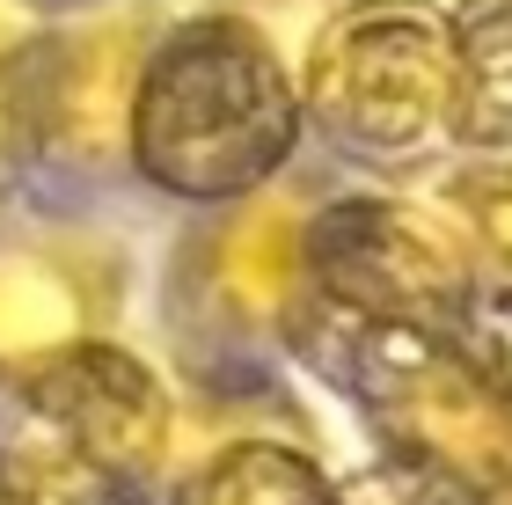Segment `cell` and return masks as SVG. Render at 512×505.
Listing matches in <instances>:
<instances>
[{
  "instance_id": "1",
  "label": "cell",
  "mask_w": 512,
  "mask_h": 505,
  "mask_svg": "<svg viewBox=\"0 0 512 505\" xmlns=\"http://www.w3.org/2000/svg\"><path fill=\"white\" fill-rule=\"evenodd\" d=\"M300 81L249 15H191L154 37L132 103V176L183 205H235L293 162Z\"/></svg>"
},
{
  "instance_id": "2",
  "label": "cell",
  "mask_w": 512,
  "mask_h": 505,
  "mask_svg": "<svg viewBox=\"0 0 512 505\" xmlns=\"http://www.w3.org/2000/svg\"><path fill=\"white\" fill-rule=\"evenodd\" d=\"M454 22L417 0H359L330 15L300 66V110L352 154H417L454 125Z\"/></svg>"
},
{
  "instance_id": "3",
  "label": "cell",
  "mask_w": 512,
  "mask_h": 505,
  "mask_svg": "<svg viewBox=\"0 0 512 505\" xmlns=\"http://www.w3.org/2000/svg\"><path fill=\"white\" fill-rule=\"evenodd\" d=\"M147 8H81L44 15L22 44V118H30V169L37 183H88L132 176V103L139 66L154 52Z\"/></svg>"
},
{
  "instance_id": "4",
  "label": "cell",
  "mask_w": 512,
  "mask_h": 505,
  "mask_svg": "<svg viewBox=\"0 0 512 505\" xmlns=\"http://www.w3.org/2000/svg\"><path fill=\"white\" fill-rule=\"evenodd\" d=\"M118 264L88 227L59 213L8 205L0 213V381H22L81 344L110 337Z\"/></svg>"
},
{
  "instance_id": "5",
  "label": "cell",
  "mask_w": 512,
  "mask_h": 505,
  "mask_svg": "<svg viewBox=\"0 0 512 505\" xmlns=\"http://www.w3.org/2000/svg\"><path fill=\"white\" fill-rule=\"evenodd\" d=\"M308 271L315 293L374 315H432L469 286L461 242L432 213L403 198H337L308 213Z\"/></svg>"
},
{
  "instance_id": "6",
  "label": "cell",
  "mask_w": 512,
  "mask_h": 505,
  "mask_svg": "<svg viewBox=\"0 0 512 505\" xmlns=\"http://www.w3.org/2000/svg\"><path fill=\"white\" fill-rule=\"evenodd\" d=\"M359 381L366 403H381L388 425L410 440V454L454 469L505 462V396H491L476 366L425 330V315H374L359 337Z\"/></svg>"
},
{
  "instance_id": "7",
  "label": "cell",
  "mask_w": 512,
  "mask_h": 505,
  "mask_svg": "<svg viewBox=\"0 0 512 505\" xmlns=\"http://www.w3.org/2000/svg\"><path fill=\"white\" fill-rule=\"evenodd\" d=\"M0 388H15L66 447H81L118 484L154 476L161 454H169V396H161L154 366L139 352H125L118 337H96L81 352L37 366L22 381H0Z\"/></svg>"
},
{
  "instance_id": "8",
  "label": "cell",
  "mask_w": 512,
  "mask_h": 505,
  "mask_svg": "<svg viewBox=\"0 0 512 505\" xmlns=\"http://www.w3.org/2000/svg\"><path fill=\"white\" fill-rule=\"evenodd\" d=\"M191 286L205 293V308H220L235 330H278L286 315L315 293L308 271V205H293L286 191H249L205 227Z\"/></svg>"
},
{
  "instance_id": "9",
  "label": "cell",
  "mask_w": 512,
  "mask_h": 505,
  "mask_svg": "<svg viewBox=\"0 0 512 505\" xmlns=\"http://www.w3.org/2000/svg\"><path fill=\"white\" fill-rule=\"evenodd\" d=\"M454 59H461L454 132L476 154L512 162V0H476L454 22Z\"/></svg>"
},
{
  "instance_id": "10",
  "label": "cell",
  "mask_w": 512,
  "mask_h": 505,
  "mask_svg": "<svg viewBox=\"0 0 512 505\" xmlns=\"http://www.w3.org/2000/svg\"><path fill=\"white\" fill-rule=\"evenodd\" d=\"M176 505H337V484L286 440H227L183 476Z\"/></svg>"
},
{
  "instance_id": "11",
  "label": "cell",
  "mask_w": 512,
  "mask_h": 505,
  "mask_svg": "<svg viewBox=\"0 0 512 505\" xmlns=\"http://www.w3.org/2000/svg\"><path fill=\"white\" fill-rule=\"evenodd\" d=\"M37 0H0V213L22 205L37 183L30 169V118H22V44L37 30Z\"/></svg>"
},
{
  "instance_id": "12",
  "label": "cell",
  "mask_w": 512,
  "mask_h": 505,
  "mask_svg": "<svg viewBox=\"0 0 512 505\" xmlns=\"http://www.w3.org/2000/svg\"><path fill=\"white\" fill-rule=\"evenodd\" d=\"M337 505H476L469 476L454 462H432V454H388L366 476L337 491Z\"/></svg>"
},
{
  "instance_id": "13",
  "label": "cell",
  "mask_w": 512,
  "mask_h": 505,
  "mask_svg": "<svg viewBox=\"0 0 512 505\" xmlns=\"http://www.w3.org/2000/svg\"><path fill=\"white\" fill-rule=\"evenodd\" d=\"M476 220H483V235L498 242V257L512 264V176H498V183L476 191Z\"/></svg>"
}]
</instances>
